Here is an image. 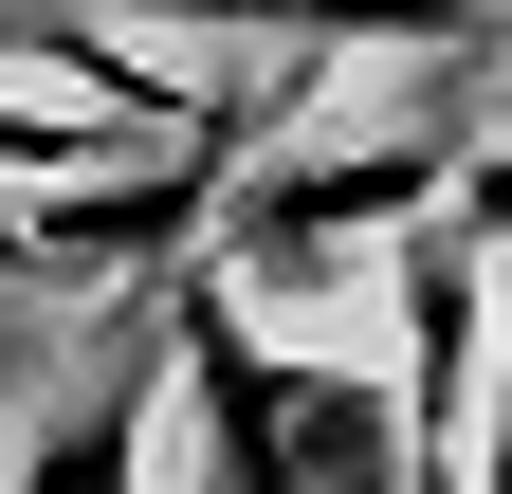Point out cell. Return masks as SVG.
<instances>
[{
  "mask_svg": "<svg viewBox=\"0 0 512 494\" xmlns=\"http://www.w3.org/2000/svg\"><path fill=\"white\" fill-rule=\"evenodd\" d=\"M165 385H183V421H202V494H421L403 366L293 348L275 312H238L220 275L165 293Z\"/></svg>",
  "mask_w": 512,
  "mask_h": 494,
  "instance_id": "obj_1",
  "label": "cell"
},
{
  "mask_svg": "<svg viewBox=\"0 0 512 494\" xmlns=\"http://www.w3.org/2000/svg\"><path fill=\"white\" fill-rule=\"evenodd\" d=\"M165 330L128 348V366H92L74 403H37L19 440H0V494H147V440H165Z\"/></svg>",
  "mask_w": 512,
  "mask_h": 494,
  "instance_id": "obj_2",
  "label": "cell"
},
{
  "mask_svg": "<svg viewBox=\"0 0 512 494\" xmlns=\"http://www.w3.org/2000/svg\"><path fill=\"white\" fill-rule=\"evenodd\" d=\"M110 147H147V129H110L92 92H0V202L19 183H92Z\"/></svg>",
  "mask_w": 512,
  "mask_h": 494,
  "instance_id": "obj_3",
  "label": "cell"
},
{
  "mask_svg": "<svg viewBox=\"0 0 512 494\" xmlns=\"http://www.w3.org/2000/svg\"><path fill=\"white\" fill-rule=\"evenodd\" d=\"M458 238L512 275V129H476V165H458Z\"/></svg>",
  "mask_w": 512,
  "mask_h": 494,
  "instance_id": "obj_4",
  "label": "cell"
}]
</instances>
